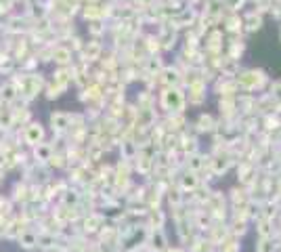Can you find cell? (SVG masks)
<instances>
[{
    "label": "cell",
    "mask_w": 281,
    "mask_h": 252,
    "mask_svg": "<svg viewBox=\"0 0 281 252\" xmlns=\"http://www.w3.org/2000/svg\"><path fill=\"white\" fill-rule=\"evenodd\" d=\"M51 122H53V129H65L69 124V116L67 114H53Z\"/></svg>",
    "instance_id": "cell-3"
},
{
    "label": "cell",
    "mask_w": 281,
    "mask_h": 252,
    "mask_svg": "<svg viewBox=\"0 0 281 252\" xmlns=\"http://www.w3.org/2000/svg\"><path fill=\"white\" fill-rule=\"evenodd\" d=\"M15 95H17L15 84H7V87H3V99L5 101H13V99H15Z\"/></svg>",
    "instance_id": "cell-4"
},
{
    "label": "cell",
    "mask_w": 281,
    "mask_h": 252,
    "mask_svg": "<svg viewBox=\"0 0 281 252\" xmlns=\"http://www.w3.org/2000/svg\"><path fill=\"white\" fill-rule=\"evenodd\" d=\"M69 57H72V53H69L67 49H61V47H59V49L53 51V59L57 61V63H61V65H65V63L69 61Z\"/></svg>",
    "instance_id": "cell-2"
},
{
    "label": "cell",
    "mask_w": 281,
    "mask_h": 252,
    "mask_svg": "<svg viewBox=\"0 0 281 252\" xmlns=\"http://www.w3.org/2000/svg\"><path fill=\"white\" fill-rule=\"evenodd\" d=\"M25 139H27V143L36 145L42 139V126L40 124H30V126H27V131H25Z\"/></svg>",
    "instance_id": "cell-1"
}]
</instances>
